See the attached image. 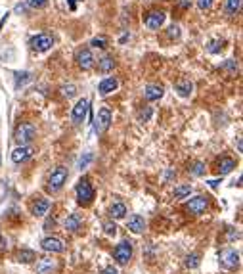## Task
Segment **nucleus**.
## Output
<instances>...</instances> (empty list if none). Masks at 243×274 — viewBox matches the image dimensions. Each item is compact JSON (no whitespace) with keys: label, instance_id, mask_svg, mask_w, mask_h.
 Instances as JSON below:
<instances>
[{"label":"nucleus","instance_id":"1","mask_svg":"<svg viewBox=\"0 0 243 274\" xmlns=\"http://www.w3.org/2000/svg\"><path fill=\"white\" fill-rule=\"evenodd\" d=\"M37 137V127L29 121H23L16 127L14 131V140L18 142V146H29Z\"/></svg>","mask_w":243,"mask_h":274},{"label":"nucleus","instance_id":"2","mask_svg":"<svg viewBox=\"0 0 243 274\" xmlns=\"http://www.w3.org/2000/svg\"><path fill=\"white\" fill-rule=\"evenodd\" d=\"M67 177H69V173H67L66 167H56V169L50 173V177H48L46 190H48L50 194H56V192H60V190L64 188V184L67 183Z\"/></svg>","mask_w":243,"mask_h":274},{"label":"nucleus","instance_id":"3","mask_svg":"<svg viewBox=\"0 0 243 274\" xmlns=\"http://www.w3.org/2000/svg\"><path fill=\"white\" fill-rule=\"evenodd\" d=\"M75 196H77L79 206H90L92 204V200H94V188H92V184H90V181L87 177L79 181L77 188H75Z\"/></svg>","mask_w":243,"mask_h":274},{"label":"nucleus","instance_id":"4","mask_svg":"<svg viewBox=\"0 0 243 274\" xmlns=\"http://www.w3.org/2000/svg\"><path fill=\"white\" fill-rule=\"evenodd\" d=\"M29 46H31V50H33V52H37V54L48 52V50L54 46V37H52L50 33H39V35L31 37Z\"/></svg>","mask_w":243,"mask_h":274},{"label":"nucleus","instance_id":"5","mask_svg":"<svg viewBox=\"0 0 243 274\" xmlns=\"http://www.w3.org/2000/svg\"><path fill=\"white\" fill-rule=\"evenodd\" d=\"M113 259H115L119 265H127V263L133 259V242L123 240V242L113 250Z\"/></svg>","mask_w":243,"mask_h":274},{"label":"nucleus","instance_id":"6","mask_svg":"<svg viewBox=\"0 0 243 274\" xmlns=\"http://www.w3.org/2000/svg\"><path fill=\"white\" fill-rule=\"evenodd\" d=\"M75 62H77V66L83 69V71H88V69H92L94 64H96L94 54H92L90 48H79V50L75 52Z\"/></svg>","mask_w":243,"mask_h":274},{"label":"nucleus","instance_id":"7","mask_svg":"<svg viewBox=\"0 0 243 274\" xmlns=\"http://www.w3.org/2000/svg\"><path fill=\"white\" fill-rule=\"evenodd\" d=\"M111 125V110L110 108H102L98 115H96V119H94V131H96V135H104L108 129H110Z\"/></svg>","mask_w":243,"mask_h":274},{"label":"nucleus","instance_id":"8","mask_svg":"<svg viewBox=\"0 0 243 274\" xmlns=\"http://www.w3.org/2000/svg\"><path fill=\"white\" fill-rule=\"evenodd\" d=\"M88 110H90V100L88 98H81V100L75 104L73 112H71V121H73L75 125H81V123L87 119Z\"/></svg>","mask_w":243,"mask_h":274},{"label":"nucleus","instance_id":"9","mask_svg":"<svg viewBox=\"0 0 243 274\" xmlns=\"http://www.w3.org/2000/svg\"><path fill=\"white\" fill-rule=\"evenodd\" d=\"M165 20H167V16H165L163 10H152V12H148V14L144 16V25H146L148 29H152V31H157V29L163 27Z\"/></svg>","mask_w":243,"mask_h":274},{"label":"nucleus","instance_id":"10","mask_svg":"<svg viewBox=\"0 0 243 274\" xmlns=\"http://www.w3.org/2000/svg\"><path fill=\"white\" fill-rule=\"evenodd\" d=\"M221 265L228 271H234L240 267V253L232 248H226L224 251L221 253Z\"/></svg>","mask_w":243,"mask_h":274},{"label":"nucleus","instance_id":"11","mask_svg":"<svg viewBox=\"0 0 243 274\" xmlns=\"http://www.w3.org/2000/svg\"><path fill=\"white\" fill-rule=\"evenodd\" d=\"M41 246H43V250H44L46 253L66 251V242H64L62 238H58V236H48V238H44V240L41 242Z\"/></svg>","mask_w":243,"mask_h":274},{"label":"nucleus","instance_id":"12","mask_svg":"<svg viewBox=\"0 0 243 274\" xmlns=\"http://www.w3.org/2000/svg\"><path fill=\"white\" fill-rule=\"evenodd\" d=\"M207 207H209V200H207L205 196H196V198H192V200L188 202L186 209H188L192 215H201V213H205Z\"/></svg>","mask_w":243,"mask_h":274},{"label":"nucleus","instance_id":"13","mask_svg":"<svg viewBox=\"0 0 243 274\" xmlns=\"http://www.w3.org/2000/svg\"><path fill=\"white\" fill-rule=\"evenodd\" d=\"M33 154H35V150H33L31 146H18V148L12 152V161H14L16 165H20V163H25L27 160H31Z\"/></svg>","mask_w":243,"mask_h":274},{"label":"nucleus","instance_id":"14","mask_svg":"<svg viewBox=\"0 0 243 274\" xmlns=\"http://www.w3.org/2000/svg\"><path fill=\"white\" fill-rule=\"evenodd\" d=\"M163 94H165V89H163L161 85H148V87L144 89V98H146L148 102H157V100H161Z\"/></svg>","mask_w":243,"mask_h":274},{"label":"nucleus","instance_id":"15","mask_svg":"<svg viewBox=\"0 0 243 274\" xmlns=\"http://www.w3.org/2000/svg\"><path fill=\"white\" fill-rule=\"evenodd\" d=\"M175 91L178 92L180 98H190L192 92H194V83L190 79H180L177 85H175Z\"/></svg>","mask_w":243,"mask_h":274},{"label":"nucleus","instance_id":"16","mask_svg":"<svg viewBox=\"0 0 243 274\" xmlns=\"http://www.w3.org/2000/svg\"><path fill=\"white\" fill-rule=\"evenodd\" d=\"M119 89V81L115 79V77H108V79H104L100 85H98V92L102 94V96H108L111 92H115Z\"/></svg>","mask_w":243,"mask_h":274},{"label":"nucleus","instance_id":"17","mask_svg":"<svg viewBox=\"0 0 243 274\" xmlns=\"http://www.w3.org/2000/svg\"><path fill=\"white\" fill-rule=\"evenodd\" d=\"M54 271H56V259H52V257H43V259H39L37 274H52Z\"/></svg>","mask_w":243,"mask_h":274},{"label":"nucleus","instance_id":"18","mask_svg":"<svg viewBox=\"0 0 243 274\" xmlns=\"http://www.w3.org/2000/svg\"><path fill=\"white\" fill-rule=\"evenodd\" d=\"M127 228L131 230L133 234H142L144 228H146V221H144V217L133 215V217L129 219V223H127Z\"/></svg>","mask_w":243,"mask_h":274},{"label":"nucleus","instance_id":"19","mask_svg":"<svg viewBox=\"0 0 243 274\" xmlns=\"http://www.w3.org/2000/svg\"><path fill=\"white\" fill-rule=\"evenodd\" d=\"M113 69H115V58H113V56L106 54V56H102V58L98 60V71H100V73L108 75Z\"/></svg>","mask_w":243,"mask_h":274},{"label":"nucleus","instance_id":"20","mask_svg":"<svg viewBox=\"0 0 243 274\" xmlns=\"http://www.w3.org/2000/svg\"><path fill=\"white\" fill-rule=\"evenodd\" d=\"M48 209H50V200H46V198H39V200L33 204L31 213H33L35 217H44L46 213H48Z\"/></svg>","mask_w":243,"mask_h":274},{"label":"nucleus","instance_id":"21","mask_svg":"<svg viewBox=\"0 0 243 274\" xmlns=\"http://www.w3.org/2000/svg\"><path fill=\"white\" fill-rule=\"evenodd\" d=\"M81 227H83V217L81 215L71 213L66 219V230H69V232H79Z\"/></svg>","mask_w":243,"mask_h":274},{"label":"nucleus","instance_id":"22","mask_svg":"<svg viewBox=\"0 0 243 274\" xmlns=\"http://www.w3.org/2000/svg\"><path fill=\"white\" fill-rule=\"evenodd\" d=\"M16 261L22 263V265H29V263L37 261V253L33 251V250H20V251L16 253Z\"/></svg>","mask_w":243,"mask_h":274},{"label":"nucleus","instance_id":"23","mask_svg":"<svg viewBox=\"0 0 243 274\" xmlns=\"http://www.w3.org/2000/svg\"><path fill=\"white\" fill-rule=\"evenodd\" d=\"M234 169H236V161L230 160V158H222L221 163H219V173H221V177L228 175V173H232Z\"/></svg>","mask_w":243,"mask_h":274},{"label":"nucleus","instance_id":"24","mask_svg":"<svg viewBox=\"0 0 243 274\" xmlns=\"http://www.w3.org/2000/svg\"><path fill=\"white\" fill-rule=\"evenodd\" d=\"M127 215V206L125 204H121V202H117V204H113L110 207V217L111 219H123Z\"/></svg>","mask_w":243,"mask_h":274},{"label":"nucleus","instance_id":"25","mask_svg":"<svg viewBox=\"0 0 243 274\" xmlns=\"http://www.w3.org/2000/svg\"><path fill=\"white\" fill-rule=\"evenodd\" d=\"M188 173H190V177H203L205 175V163L203 161H194L190 167H188Z\"/></svg>","mask_w":243,"mask_h":274},{"label":"nucleus","instance_id":"26","mask_svg":"<svg viewBox=\"0 0 243 274\" xmlns=\"http://www.w3.org/2000/svg\"><path fill=\"white\" fill-rule=\"evenodd\" d=\"M192 192H194L192 184H180V186L175 188V198H177V200H184V198H188Z\"/></svg>","mask_w":243,"mask_h":274},{"label":"nucleus","instance_id":"27","mask_svg":"<svg viewBox=\"0 0 243 274\" xmlns=\"http://www.w3.org/2000/svg\"><path fill=\"white\" fill-rule=\"evenodd\" d=\"M242 10V0H226V14L228 16H236Z\"/></svg>","mask_w":243,"mask_h":274},{"label":"nucleus","instance_id":"28","mask_svg":"<svg viewBox=\"0 0 243 274\" xmlns=\"http://www.w3.org/2000/svg\"><path fill=\"white\" fill-rule=\"evenodd\" d=\"M199 263H201V255L199 253H190L188 257H186V261H184V265L188 267V269H198L199 267Z\"/></svg>","mask_w":243,"mask_h":274},{"label":"nucleus","instance_id":"29","mask_svg":"<svg viewBox=\"0 0 243 274\" xmlns=\"http://www.w3.org/2000/svg\"><path fill=\"white\" fill-rule=\"evenodd\" d=\"M110 45V41H108V37H104V35H100V37H94L92 41H90V46H94V48H100V50H106Z\"/></svg>","mask_w":243,"mask_h":274},{"label":"nucleus","instance_id":"30","mask_svg":"<svg viewBox=\"0 0 243 274\" xmlns=\"http://www.w3.org/2000/svg\"><path fill=\"white\" fill-rule=\"evenodd\" d=\"M222 46H224V41H221V39H215V41H211V43H209L207 50H209L211 54H219V52H222Z\"/></svg>","mask_w":243,"mask_h":274},{"label":"nucleus","instance_id":"31","mask_svg":"<svg viewBox=\"0 0 243 274\" xmlns=\"http://www.w3.org/2000/svg\"><path fill=\"white\" fill-rule=\"evenodd\" d=\"M60 92H62L64 98L69 100V98H73V96L77 94V87H75V85H64V87L60 89Z\"/></svg>","mask_w":243,"mask_h":274},{"label":"nucleus","instance_id":"32","mask_svg":"<svg viewBox=\"0 0 243 274\" xmlns=\"http://www.w3.org/2000/svg\"><path fill=\"white\" fill-rule=\"evenodd\" d=\"M25 4H27L31 10H43L46 4H48V0H25Z\"/></svg>","mask_w":243,"mask_h":274},{"label":"nucleus","instance_id":"33","mask_svg":"<svg viewBox=\"0 0 243 274\" xmlns=\"http://www.w3.org/2000/svg\"><path fill=\"white\" fill-rule=\"evenodd\" d=\"M104 232H106L108 236H115V234H117V225L113 223V219L104 223Z\"/></svg>","mask_w":243,"mask_h":274},{"label":"nucleus","instance_id":"34","mask_svg":"<svg viewBox=\"0 0 243 274\" xmlns=\"http://www.w3.org/2000/svg\"><path fill=\"white\" fill-rule=\"evenodd\" d=\"M152 114H154V112H152V108H150V106H146V108L138 114V119H140L142 123H148V121L152 119Z\"/></svg>","mask_w":243,"mask_h":274},{"label":"nucleus","instance_id":"35","mask_svg":"<svg viewBox=\"0 0 243 274\" xmlns=\"http://www.w3.org/2000/svg\"><path fill=\"white\" fill-rule=\"evenodd\" d=\"M226 240H228V242H238V240H242V232L236 228H230L228 234H226Z\"/></svg>","mask_w":243,"mask_h":274},{"label":"nucleus","instance_id":"36","mask_svg":"<svg viewBox=\"0 0 243 274\" xmlns=\"http://www.w3.org/2000/svg\"><path fill=\"white\" fill-rule=\"evenodd\" d=\"M167 35H169V39H180V27L178 25H171L169 29H167Z\"/></svg>","mask_w":243,"mask_h":274},{"label":"nucleus","instance_id":"37","mask_svg":"<svg viewBox=\"0 0 243 274\" xmlns=\"http://www.w3.org/2000/svg\"><path fill=\"white\" fill-rule=\"evenodd\" d=\"M213 2H215V0H198V8L201 12H207V10H211Z\"/></svg>","mask_w":243,"mask_h":274},{"label":"nucleus","instance_id":"38","mask_svg":"<svg viewBox=\"0 0 243 274\" xmlns=\"http://www.w3.org/2000/svg\"><path fill=\"white\" fill-rule=\"evenodd\" d=\"M92 154H85V158H81V161H79V169H87L88 167V163L92 161Z\"/></svg>","mask_w":243,"mask_h":274},{"label":"nucleus","instance_id":"39","mask_svg":"<svg viewBox=\"0 0 243 274\" xmlns=\"http://www.w3.org/2000/svg\"><path fill=\"white\" fill-rule=\"evenodd\" d=\"M224 69H230V71L234 73V71L238 69V66H236V62H234V60H228V62L224 64Z\"/></svg>","mask_w":243,"mask_h":274},{"label":"nucleus","instance_id":"40","mask_svg":"<svg viewBox=\"0 0 243 274\" xmlns=\"http://www.w3.org/2000/svg\"><path fill=\"white\" fill-rule=\"evenodd\" d=\"M6 250H8V242H6L4 236H0V253H4Z\"/></svg>","mask_w":243,"mask_h":274},{"label":"nucleus","instance_id":"41","mask_svg":"<svg viewBox=\"0 0 243 274\" xmlns=\"http://www.w3.org/2000/svg\"><path fill=\"white\" fill-rule=\"evenodd\" d=\"M102 274H119V271H117L115 267H106V269L102 271Z\"/></svg>","mask_w":243,"mask_h":274},{"label":"nucleus","instance_id":"42","mask_svg":"<svg viewBox=\"0 0 243 274\" xmlns=\"http://www.w3.org/2000/svg\"><path fill=\"white\" fill-rule=\"evenodd\" d=\"M8 18H10V12H6V14H4V18L0 20V31H2V27H4V23L8 22Z\"/></svg>","mask_w":243,"mask_h":274},{"label":"nucleus","instance_id":"43","mask_svg":"<svg viewBox=\"0 0 243 274\" xmlns=\"http://www.w3.org/2000/svg\"><path fill=\"white\" fill-rule=\"evenodd\" d=\"M180 6H182V8H190V6H192V0H182Z\"/></svg>","mask_w":243,"mask_h":274},{"label":"nucleus","instance_id":"44","mask_svg":"<svg viewBox=\"0 0 243 274\" xmlns=\"http://www.w3.org/2000/svg\"><path fill=\"white\" fill-rule=\"evenodd\" d=\"M209 184H211V188H219L221 181H209Z\"/></svg>","mask_w":243,"mask_h":274},{"label":"nucleus","instance_id":"45","mask_svg":"<svg viewBox=\"0 0 243 274\" xmlns=\"http://www.w3.org/2000/svg\"><path fill=\"white\" fill-rule=\"evenodd\" d=\"M67 4H69L71 10H75V0H67Z\"/></svg>","mask_w":243,"mask_h":274},{"label":"nucleus","instance_id":"46","mask_svg":"<svg viewBox=\"0 0 243 274\" xmlns=\"http://www.w3.org/2000/svg\"><path fill=\"white\" fill-rule=\"evenodd\" d=\"M242 148H243V146H242V138H238V152H242Z\"/></svg>","mask_w":243,"mask_h":274},{"label":"nucleus","instance_id":"47","mask_svg":"<svg viewBox=\"0 0 243 274\" xmlns=\"http://www.w3.org/2000/svg\"><path fill=\"white\" fill-rule=\"evenodd\" d=\"M0 161H2V156H0Z\"/></svg>","mask_w":243,"mask_h":274}]
</instances>
